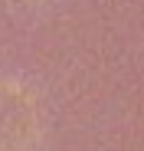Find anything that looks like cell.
<instances>
[{"mask_svg": "<svg viewBox=\"0 0 144 151\" xmlns=\"http://www.w3.org/2000/svg\"><path fill=\"white\" fill-rule=\"evenodd\" d=\"M10 4H16V7H43L46 0H10Z\"/></svg>", "mask_w": 144, "mask_h": 151, "instance_id": "cell-2", "label": "cell"}, {"mask_svg": "<svg viewBox=\"0 0 144 151\" xmlns=\"http://www.w3.org/2000/svg\"><path fill=\"white\" fill-rule=\"evenodd\" d=\"M39 141V109L26 86L0 82V151H33Z\"/></svg>", "mask_w": 144, "mask_h": 151, "instance_id": "cell-1", "label": "cell"}]
</instances>
